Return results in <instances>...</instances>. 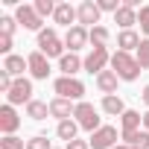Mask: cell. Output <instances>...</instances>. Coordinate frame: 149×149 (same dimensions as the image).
Returning a JSON list of instances; mask_svg holds the SVG:
<instances>
[{
  "mask_svg": "<svg viewBox=\"0 0 149 149\" xmlns=\"http://www.w3.org/2000/svg\"><path fill=\"white\" fill-rule=\"evenodd\" d=\"M114 149H134V146H129V143H117Z\"/></svg>",
  "mask_w": 149,
  "mask_h": 149,
  "instance_id": "36",
  "label": "cell"
},
{
  "mask_svg": "<svg viewBox=\"0 0 149 149\" xmlns=\"http://www.w3.org/2000/svg\"><path fill=\"white\" fill-rule=\"evenodd\" d=\"M140 100H143V105H146V108H149V85H146V88H143V94H140Z\"/></svg>",
  "mask_w": 149,
  "mask_h": 149,
  "instance_id": "34",
  "label": "cell"
},
{
  "mask_svg": "<svg viewBox=\"0 0 149 149\" xmlns=\"http://www.w3.org/2000/svg\"><path fill=\"white\" fill-rule=\"evenodd\" d=\"M26 117H29V120H47V117H50V102L32 100V102L26 105Z\"/></svg>",
  "mask_w": 149,
  "mask_h": 149,
  "instance_id": "24",
  "label": "cell"
},
{
  "mask_svg": "<svg viewBox=\"0 0 149 149\" xmlns=\"http://www.w3.org/2000/svg\"><path fill=\"white\" fill-rule=\"evenodd\" d=\"M76 15H79V26H85V29H94V26H100V6L94 3V0H82V3L76 6Z\"/></svg>",
  "mask_w": 149,
  "mask_h": 149,
  "instance_id": "8",
  "label": "cell"
},
{
  "mask_svg": "<svg viewBox=\"0 0 149 149\" xmlns=\"http://www.w3.org/2000/svg\"><path fill=\"white\" fill-rule=\"evenodd\" d=\"M35 12L41 15V18H53L56 15V3H53V0H35Z\"/></svg>",
  "mask_w": 149,
  "mask_h": 149,
  "instance_id": "27",
  "label": "cell"
},
{
  "mask_svg": "<svg viewBox=\"0 0 149 149\" xmlns=\"http://www.w3.org/2000/svg\"><path fill=\"white\" fill-rule=\"evenodd\" d=\"M26 61H29V76H32V79H47V76H50V58H47L41 50L29 53Z\"/></svg>",
  "mask_w": 149,
  "mask_h": 149,
  "instance_id": "12",
  "label": "cell"
},
{
  "mask_svg": "<svg viewBox=\"0 0 149 149\" xmlns=\"http://www.w3.org/2000/svg\"><path fill=\"white\" fill-rule=\"evenodd\" d=\"M143 129H146V132H149V111H146V114H143Z\"/></svg>",
  "mask_w": 149,
  "mask_h": 149,
  "instance_id": "35",
  "label": "cell"
},
{
  "mask_svg": "<svg viewBox=\"0 0 149 149\" xmlns=\"http://www.w3.org/2000/svg\"><path fill=\"white\" fill-rule=\"evenodd\" d=\"M35 97H32V82L24 76V79H15V85H12V91L6 94V102L9 105H29Z\"/></svg>",
  "mask_w": 149,
  "mask_h": 149,
  "instance_id": "7",
  "label": "cell"
},
{
  "mask_svg": "<svg viewBox=\"0 0 149 149\" xmlns=\"http://www.w3.org/2000/svg\"><path fill=\"white\" fill-rule=\"evenodd\" d=\"M73 111H76V105H73L70 100H61V97L50 100V117H56L58 123H61V120H70Z\"/></svg>",
  "mask_w": 149,
  "mask_h": 149,
  "instance_id": "16",
  "label": "cell"
},
{
  "mask_svg": "<svg viewBox=\"0 0 149 149\" xmlns=\"http://www.w3.org/2000/svg\"><path fill=\"white\" fill-rule=\"evenodd\" d=\"M120 137H123V143H129V146H134V149H149V132L143 129V132H120Z\"/></svg>",
  "mask_w": 149,
  "mask_h": 149,
  "instance_id": "23",
  "label": "cell"
},
{
  "mask_svg": "<svg viewBox=\"0 0 149 149\" xmlns=\"http://www.w3.org/2000/svg\"><path fill=\"white\" fill-rule=\"evenodd\" d=\"M88 41H91V29H85V26H79V24L70 26V29L64 32V47H67L70 53H79Z\"/></svg>",
  "mask_w": 149,
  "mask_h": 149,
  "instance_id": "9",
  "label": "cell"
},
{
  "mask_svg": "<svg viewBox=\"0 0 149 149\" xmlns=\"http://www.w3.org/2000/svg\"><path fill=\"white\" fill-rule=\"evenodd\" d=\"M3 70L9 73L12 79H24V70H29V61H26L24 56H15V53H12V56L3 58Z\"/></svg>",
  "mask_w": 149,
  "mask_h": 149,
  "instance_id": "15",
  "label": "cell"
},
{
  "mask_svg": "<svg viewBox=\"0 0 149 149\" xmlns=\"http://www.w3.org/2000/svg\"><path fill=\"white\" fill-rule=\"evenodd\" d=\"M137 24H140L143 38H149V6H140V12H137Z\"/></svg>",
  "mask_w": 149,
  "mask_h": 149,
  "instance_id": "30",
  "label": "cell"
},
{
  "mask_svg": "<svg viewBox=\"0 0 149 149\" xmlns=\"http://www.w3.org/2000/svg\"><path fill=\"white\" fill-rule=\"evenodd\" d=\"M0 149H26V140H21L18 134H9L0 140Z\"/></svg>",
  "mask_w": 149,
  "mask_h": 149,
  "instance_id": "28",
  "label": "cell"
},
{
  "mask_svg": "<svg viewBox=\"0 0 149 149\" xmlns=\"http://www.w3.org/2000/svg\"><path fill=\"white\" fill-rule=\"evenodd\" d=\"M134 58H137V64H140L143 70H149V38H143V41H140V47H137Z\"/></svg>",
  "mask_w": 149,
  "mask_h": 149,
  "instance_id": "26",
  "label": "cell"
},
{
  "mask_svg": "<svg viewBox=\"0 0 149 149\" xmlns=\"http://www.w3.org/2000/svg\"><path fill=\"white\" fill-rule=\"evenodd\" d=\"M140 123H143V114H137V111H132V108H126V114L120 117L123 134H126V132H140Z\"/></svg>",
  "mask_w": 149,
  "mask_h": 149,
  "instance_id": "22",
  "label": "cell"
},
{
  "mask_svg": "<svg viewBox=\"0 0 149 149\" xmlns=\"http://www.w3.org/2000/svg\"><path fill=\"white\" fill-rule=\"evenodd\" d=\"M108 38H111V32L105 26H94L91 29V44L94 47H108Z\"/></svg>",
  "mask_w": 149,
  "mask_h": 149,
  "instance_id": "25",
  "label": "cell"
},
{
  "mask_svg": "<svg viewBox=\"0 0 149 149\" xmlns=\"http://www.w3.org/2000/svg\"><path fill=\"white\" fill-rule=\"evenodd\" d=\"M140 35L134 32V29H123L120 35H117V47L123 50V53H137V47H140Z\"/></svg>",
  "mask_w": 149,
  "mask_h": 149,
  "instance_id": "18",
  "label": "cell"
},
{
  "mask_svg": "<svg viewBox=\"0 0 149 149\" xmlns=\"http://www.w3.org/2000/svg\"><path fill=\"white\" fill-rule=\"evenodd\" d=\"M114 24L120 26V32H123V29H132V26L137 24V9H129V6H120V12L114 15Z\"/></svg>",
  "mask_w": 149,
  "mask_h": 149,
  "instance_id": "19",
  "label": "cell"
},
{
  "mask_svg": "<svg viewBox=\"0 0 149 149\" xmlns=\"http://www.w3.org/2000/svg\"><path fill=\"white\" fill-rule=\"evenodd\" d=\"M73 120L79 123V129H85V132H97V129H102V120H100V111L91 105V102H76V111H73Z\"/></svg>",
  "mask_w": 149,
  "mask_h": 149,
  "instance_id": "4",
  "label": "cell"
},
{
  "mask_svg": "<svg viewBox=\"0 0 149 149\" xmlns=\"http://www.w3.org/2000/svg\"><path fill=\"white\" fill-rule=\"evenodd\" d=\"M53 149H58V146H53Z\"/></svg>",
  "mask_w": 149,
  "mask_h": 149,
  "instance_id": "37",
  "label": "cell"
},
{
  "mask_svg": "<svg viewBox=\"0 0 149 149\" xmlns=\"http://www.w3.org/2000/svg\"><path fill=\"white\" fill-rule=\"evenodd\" d=\"M91 149H114L117 146V129L114 126H102V129H97L94 134H91Z\"/></svg>",
  "mask_w": 149,
  "mask_h": 149,
  "instance_id": "10",
  "label": "cell"
},
{
  "mask_svg": "<svg viewBox=\"0 0 149 149\" xmlns=\"http://www.w3.org/2000/svg\"><path fill=\"white\" fill-rule=\"evenodd\" d=\"M102 111L108 114V117H123L126 114V102L114 94V97H102Z\"/></svg>",
  "mask_w": 149,
  "mask_h": 149,
  "instance_id": "21",
  "label": "cell"
},
{
  "mask_svg": "<svg viewBox=\"0 0 149 149\" xmlns=\"http://www.w3.org/2000/svg\"><path fill=\"white\" fill-rule=\"evenodd\" d=\"M21 129V117H18V111H15V105H3L0 108V132H3V137H9V134H15Z\"/></svg>",
  "mask_w": 149,
  "mask_h": 149,
  "instance_id": "11",
  "label": "cell"
},
{
  "mask_svg": "<svg viewBox=\"0 0 149 149\" xmlns=\"http://www.w3.org/2000/svg\"><path fill=\"white\" fill-rule=\"evenodd\" d=\"M111 70L117 73L123 82H134V79L140 76V70H143V67L137 64V58H134L132 53L117 50V53H111Z\"/></svg>",
  "mask_w": 149,
  "mask_h": 149,
  "instance_id": "1",
  "label": "cell"
},
{
  "mask_svg": "<svg viewBox=\"0 0 149 149\" xmlns=\"http://www.w3.org/2000/svg\"><path fill=\"white\" fill-rule=\"evenodd\" d=\"M56 134H58V137H61L64 143L76 140V134H79V123L73 120V117H70V120H61V123L56 126Z\"/></svg>",
  "mask_w": 149,
  "mask_h": 149,
  "instance_id": "20",
  "label": "cell"
},
{
  "mask_svg": "<svg viewBox=\"0 0 149 149\" xmlns=\"http://www.w3.org/2000/svg\"><path fill=\"white\" fill-rule=\"evenodd\" d=\"M15 26H18V21H15V18H9V15L0 18V35H12V32H15Z\"/></svg>",
  "mask_w": 149,
  "mask_h": 149,
  "instance_id": "31",
  "label": "cell"
},
{
  "mask_svg": "<svg viewBox=\"0 0 149 149\" xmlns=\"http://www.w3.org/2000/svg\"><path fill=\"white\" fill-rule=\"evenodd\" d=\"M58 70L61 76H76L79 70H85V58H79V53H64L58 58Z\"/></svg>",
  "mask_w": 149,
  "mask_h": 149,
  "instance_id": "13",
  "label": "cell"
},
{
  "mask_svg": "<svg viewBox=\"0 0 149 149\" xmlns=\"http://www.w3.org/2000/svg\"><path fill=\"white\" fill-rule=\"evenodd\" d=\"M53 21L58 24V26H76L73 21H79V15H76V6H70V3H56V15H53Z\"/></svg>",
  "mask_w": 149,
  "mask_h": 149,
  "instance_id": "14",
  "label": "cell"
},
{
  "mask_svg": "<svg viewBox=\"0 0 149 149\" xmlns=\"http://www.w3.org/2000/svg\"><path fill=\"white\" fill-rule=\"evenodd\" d=\"M53 91H56V97L70 100V102H82V97H85V85L76 76H58L53 82Z\"/></svg>",
  "mask_w": 149,
  "mask_h": 149,
  "instance_id": "3",
  "label": "cell"
},
{
  "mask_svg": "<svg viewBox=\"0 0 149 149\" xmlns=\"http://www.w3.org/2000/svg\"><path fill=\"white\" fill-rule=\"evenodd\" d=\"M64 149H91V143H88V140H79V137H76V140L64 143Z\"/></svg>",
  "mask_w": 149,
  "mask_h": 149,
  "instance_id": "33",
  "label": "cell"
},
{
  "mask_svg": "<svg viewBox=\"0 0 149 149\" xmlns=\"http://www.w3.org/2000/svg\"><path fill=\"white\" fill-rule=\"evenodd\" d=\"M0 53L12 56V35H0Z\"/></svg>",
  "mask_w": 149,
  "mask_h": 149,
  "instance_id": "32",
  "label": "cell"
},
{
  "mask_svg": "<svg viewBox=\"0 0 149 149\" xmlns=\"http://www.w3.org/2000/svg\"><path fill=\"white\" fill-rule=\"evenodd\" d=\"M26 149H53V143H50L44 134H35V137L26 140Z\"/></svg>",
  "mask_w": 149,
  "mask_h": 149,
  "instance_id": "29",
  "label": "cell"
},
{
  "mask_svg": "<svg viewBox=\"0 0 149 149\" xmlns=\"http://www.w3.org/2000/svg\"><path fill=\"white\" fill-rule=\"evenodd\" d=\"M117 82H120V76L114 70H102L100 76H97V88H100V94H105V97H114L117 94Z\"/></svg>",
  "mask_w": 149,
  "mask_h": 149,
  "instance_id": "17",
  "label": "cell"
},
{
  "mask_svg": "<svg viewBox=\"0 0 149 149\" xmlns=\"http://www.w3.org/2000/svg\"><path fill=\"white\" fill-rule=\"evenodd\" d=\"M38 50H41L47 58H61L67 47H64V41L58 38L56 26H47V29H41V32H38Z\"/></svg>",
  "mask_w": 149,
  "mask_h": 149,
  "instance_id": "2",
  "label": "cell"
},
{
  "mask_svg": "<svg viewBox=\"0 0 149 149\" xmlns=\"http://www.w3.org/2000/svg\"><path fill=\"white\" fill-rule=\"evenodd\" d=\"M108 64H111V53H108V47H91V53L85 56V70L91 73V76H94V73L100 76L102 70H108Z\"/></svg>",
  "mask_w": 149,
  "mask_h": 149,
  "instance_id": "5",
  "label": "cell"
},
{
  "mask_svg": "<svg viewBox=\"0 0 149 149\" xmlns=\"http://www.w3.org/2000/svg\"><path fill=\"white\" fill-rule=\"evenodd\" d=\"M15 21H18L24 29H32V32H41V29H44V26H41L44 18H41V15L35 12V6H29V3H21V6L15 9Z\"/></svg>",
  "mask_w": 149,
  "mask_h": 149,
  "instance_id": "6",
  "label": "cell"
}]
</instances>
